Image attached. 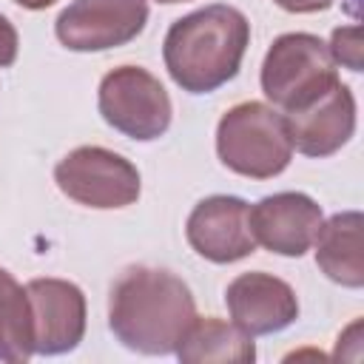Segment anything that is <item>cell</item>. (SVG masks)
Listing matches in <instances>:
<instances>
[{
	"mask_svg": "<svg viewBox=\"0 0 364 364\" xmlns=\"http://www.w3.org/2000/svg\"><path fill=\"white\" fill-rule=\"evenodd\" d=\"M57 188L77 205L111 210L128 208L139 199L142 182L131 159L100 145H82L68 151L54 168Z\"/></svg>",
	"mask_w": 364,
	"mask_h": 364,
	"instance_id": "8992f818",
	"label": "cell"
},
{
	"mask_svg": "<svg viewBox=\"0 0 364 364\" xmlns=\"http://www.w3.org/2000/svg\"><path fill=\"white\" fill-rule=\"evenodd\" d=\"M11 3H17V6H23V9H28V11H40V9L54 6L57 0H11Z\"/></svg>",
	"mask_w": 364,
	"mask_h": 364,
	"instance_id": "d6986e66",
	"label": "cell"
},
{
	"mask_svg": "<svg viewBox=\"0 0 364 364\" xmlns=\"http://www.w3.org/2000/svg\"><path fill=\"white\" fill-rule=\"evenodd\" d=\"M102 119L136 142L159 139L171 128L173 105L165 85L139 65H119L108 71L97 91Z\"/></svg>",
	"mask_w": 364,
	"mask_h": 364,
	"instance_id": "5b68a950",
	"label": "cell"
},
{
	"mask_svg": "<svg viewBox=\"0 0 364 364\" xmlns=\"http://www.w3.org/2000/svg\"><path fill=\"white\" fill-rule=\"evenodd\" d=\"M148 0H71L57 23V40L71 51H108L142 34Z\"/></svg>",
	"mask_w": 364,
	"mask_h": 364,
	"instance_id": "52a82bcc",
	"label": "cell"
},
{
	"mask_svg": "<svg viewBox=\"0 0 364 364\" xmlns=\"http://www.w3.org/2000/svg\"><path fill=\"white\" fill-rule=\"evenodd\" d=\"M247 46V17L228 3H213L171 23L162 60L182 91L210 94L239 74Z\"/></svg>",
	"mask_w": 364,
	"mask_h": 364,
	"instance_id": "7a4b0ae2",
	"label": "cell"
},
{
	"mask_svg": "<svg viewBox=\"0 0 364 364\" xmlns=\"http://www.w3.org/2000/svg\"><path fill=\"white\" fill-rule=\"evenodd\" d=\"M216 154L222 165L247 179H273L293 159L287 119L267 102H239L216 125Z\"/></svg>",
	"mask_w": 364,
	"mask_h": 364,
	"instance_id": "3957f363",
	"label": "cell"
},
{
	"mask_svg": "<svg viewBox=\"0 0 364 364\" xmlns=\"http://www.w3.org/2000/svg\"><path fill=\"white\" fill-rule=\"evenodd\" d=\"M196 321L191 287L162 267H128L111 287L108 327L117 341L142 355L176 353Z\"/></svg>",
	"mask_w": 364,
	"mask_h": 364,
	"instance_id": "6da1fadb",
	"label": "cell"
},
{
	"mask_svg": "<svg viewBox=\"0 0 364 364\" xmlns=\"http://www.w3.org/2000/svg\"><path fill=\"white\" fill-rule=\"evenodd\" d=\"M156 3H165V6H171V3H185V0H156Z\"/></svg>",
	"mask_w": 364,
	"mask_h": 364,
	"instance_id": "ffe728a7",
	"label": "cell"
},
{
	"mask_svg": "<svg viewBox=\"0 0 364 364\" xmlns=\"http://www.w3.org/2000/svg\"><path fill=\"white\" fill-rule=\"evenodd\" d=\"M34 355V324L26 287L0 267V361L20 364Z\"/></svg>",
	"mask_w": 364,
	"mask_h": 364,
	"instance_id": "9a60e30c",
	"label": "cell"
},
{
	"mask_svg": "<svg viewBox=\"0 0 364 364\" xmlns=\"http://www.w3.org/2000/svg\"><path fill=\"white\" fill-rule=\"evenodd\" d=\"M188 245L213 264H230L256 250L250 205L239 196L216 193L193 205L185 222Z\"/></svg>",
	"mask_w": 364,
	"mask_h": 364,
	"instance_id": "ba28073f",
	"label": "cell"
},
{
	"mask_svg": "<svg viewBox=\"0 0 364 364\" xmlns=\"http://www.w3.org/2000/svg\"><path fill=\"white\" fill-rule=\"evenodd\" d=\"M321 222V205L301 191L270 193L250 208V230L256 245L279 256H304L313 247Z\"/></svg>",
	"mask_w": 364,
	"mask_h": 364,
	"instance_id": "30bf717a",
	"label": "cell"
},
{
	"mask_svg": "<svg viewBox=\"0 0 364 364\" xmlns=\"http://www.w3.org/2000/svg\"><path fill=\"white\" fill-rule=\"evenodd\" d=\"M176 358L188 364H250L256 358V344L253 336H247L233 321H222L216 316H196V321L176 347Z\"/></svg>",
	"mask_w": 364,
	"mask_h": 364,
	"instance_id": "5bb4252c",
	"label": "cell"
},
{
	"mask_svg": "<svg viewBox=\"0 0 364 364\" xmlns=\"http://www.w3.org/2000/svg\"><path fill=\"white\" fill-rule=\"evenodd\" d=\"M361 230L364 216L358 210H344L330 216L318 225L313 239L316 245V264L321 273L350 290L364 287V250H361Z\"/></svg>",
	"mask_w": 364,
	"mask_h": 364,
	"instance_id": "4fadbf2b",
	"label": "cell"
},
{
	"mask_svg": "<svg viewBox=\"0 0 364 364\" xmlns=\"http://www.w3.org/2000/svg\"><path fill=\"white\" fill-rule=\"evenodd\" d=\"M34 324V355H63L85 336V296L65 279H31L26 284Z\"/></svg>",
	"mask_w": 364,
	"mask_h": 364,
	"instance_id": "9c48e42d",
	"label": "cell"
},
{
	"mask_svg": "<svg viewBox=\"0 0 364 364\" xmlns=\"http://www.w3.org/2000/svg\"><path fill=\"white\" fill-rule=\"evenodd\" d=\"M17 48H20L17 28L9 23L6 14H0V68H9L17 60Z\"/></svg>",
	"mask_w": 364,
	"mask_h": 364,
	"instance_id": "e0dca14e",
	"label": "cell"
},
{
	"mask_svg": "<svg viewBox=\"0 0 364 364\" xmlns=\"http://www.w3.org/2000/svg\"><path fill=\"white\" fill-rule=\"evenodd\" d=\"M273 3L290 14H316V11L330 9L336 0H273Z\"/></svg>",
	"mask_w": 364,
	"mask_h": 364,
	"instance_id": "ac0fdd59",
	"label": "cell"
},
{
	"mask_svg": "<svg viewBox=\"0 0 364 364\" xmlns=\"http://www.w3.org/2000/svg\"><path fill=\"white\" fill-rule=\"evenodd\" d=\"M225 304L233 324H239L247 336H273L299 318L296 290L284 279L264 270L239 273L225 290Z\"/></svg>",
	"mask_w": 364,
	"mask_h": 364,
	"instance_id": "7c38bea8",
	"label": "cell"
},
{
	"mask_svg": "<svg viewBox=\"0 0 364 364\" xmlns=\"http://www.w3.org/2000/svg\"><path fill=\"white\" fill-rule=\"evenodd\" d=\"M284 119L293 151L313 159H324L341 151L355 134V97L341 80H336L324 94H318L307 105L287 111Z\"/></svg>",
	"mask_w": 364,
	"mask_h": 364,
	"instance_id": "8fae6325",
	"label": "cell"
},
{
	"mask_svg": "<svg viewBox=\"0 0 364 364\" xmlns=\"http://www.w3.org/2000/svg\"><path fill=\"white\" fill-rule=\"evenodd\" d=\"M259 80L264 97L287 114L324 94L338 80V71L321 37L290 31L270 43Z\"/></svg>",
	"mask_w": 364,
	"mask_h": 364,
	"instance_id": "277c9868",
	"label": "cell"
},
{
	"mask_svg": "<svg viewBox=\"0 0 364 364\" xmlns=\"http://www.w3.org/2000/svg\"><path fill=\"white\" fill-rule=\"evenodd\" d=\"M330 57L336 65H344L350 71H361L364 68V48H361V26L350 23V26H338L330 37Z\"/></svg>",
	"mask_w": 364,
	"mask_h": 364,
	"instance_id": "2e32d148",
	"label": "cell"
}]
</instances>
